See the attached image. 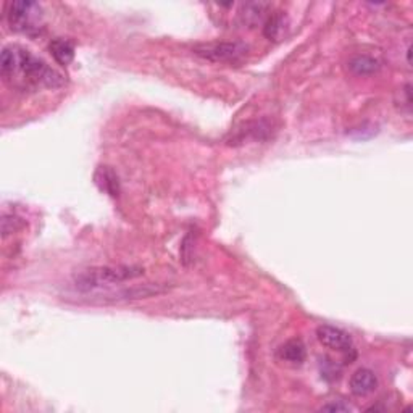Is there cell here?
<instances>
[{"label":"cell","instance_id":"cell-12","mask_svg":"<svg viewBox=\"0 0 413 413\" xmlns=\"http://www.w3.org/2000/svg\"><path fill=\"white\" fill-rule=\"evenodd\" d=\"M321 410H325V412H349L350 407L347 404H341V402H331V404H326L321 407Z\"/></svg>","mask_w":413,"mask_h":413},{"label":"cell","instance_id":"cell-1","mask_svg":"<svg viewBox=\"0 0 413 413\" xmlns=\"http://www.w3.org/2000/svg\"><path fill=\"white\" fill-rule=\"evenodd\" d=\"M0 73L5 81L19 89H57L65 84L63 74L17 44L3 47Z\"/></svg>","mask_w":413,"mask_h":413},{"label":"cell","instance_id":"cell-9","mask_svg":"<svg viewBox=\"0 0 413 413\" xmlns=\"http://www.w3.org/2000/svg\"><path fill=\"white\" fill-rule=\"evenodd\" d=\"M307 350L304 342L300 339H291L284 346L280 347V357L281 360L288 362L292 365H300L305 360Z\"/></svg>","mask_w":413,"mask_h":413},{"label":"cell","instance_id":"cell-8","mask_svg":"<svg viewBox=\"0 0 413 413\" xmlns=\"http://www.w3.org/2000/svg\"><path fill=\"white\" fill-rule=\"evenodd\" d=\"M381 65L376 58L369 57V55H355L349 60V70L357 76H370L380 72Z\"/></svg>","mask_w":413,"mask_h":413},{"label":"cell","instance_id":"cell-4","mask_svg":"<svg viewBox=\"0 0 413 413\" xmlns=\"http://www.w3.org/2000/svg\"><path fill=\"white\" fill-rule=\"evenodd\" d=\"M249 45L239 41L234 42H215L200 45L195 49V54L200 55L202 58L210 60L216 63H234L239 62L241 58L248 54Z\"/></svg>","mask_w":413,"mask_h":413},{"label":"cell","instance_id":"cell-2","mask_svg":"<svg viewBox=\"0 0 413 413\" xmlns=\"http://www.w3.org/2000/svg\"><path fill=\"white\" fill-rule=\"evenodd\" d=\"M144 275V268L134 265H105V266H92V268L83 270L81 273L74 275L73 286L74 289L88 294L108 289L115 284L124 283V281L139 278Z\"/></svg>","mask_w":413,"mask_h":413},{"label":"cell","instance_id":"cell-6","mask_svg":"<svg viewBox=\"0 0 413 413\" xmlns=\"http://www.w3.org/2000/svg\"><path fill=\"white\" fill-rule=\"evenodd\" d=\"M350 392L357 397H366L371 392L376 391L378 387V378L375 373L369 369H359L354 371L349 381Z\"/></svg>","mask_w":413,"mask_h":413},{"label":"cell","instance_id":"cell-3","mask_svg":"<svg viewBox=\"0 0 413 413\" xmlns=\"http://www.w3.org/2000/svg\"><path fill=\"white\" fill-rule=\"evenodd\" d=\"M7 19L10 28L15 33L36 36L41 33L42 8L36 2H12L8 5Z\"/></svg>","mask_w":413,"mask_h":413},{"label":"cell","instance_id":"cell-5","mask_svg":"<svg viewBox=\"0 0 413 413\" xmlns=\"http://www.w3.org/2000/svg\"><path fill=\"white\" fill-rule=\"evenodd\" d=\"M316 339L320 341V344H323L326 349L337 350V352H352L354 350V341L349 332L336 328L331 325H321L316 328Z\"/></svg>","mask_w":413,"mask_h":413},{"label":"cell","instance_id":"cell-10","mask_svg":"<svg viewBox=\"0 0 413 413\" xmlns=\"http://www.w3.org/2000/svg\"><path fill=\"white\" fill-rule=\"evenodd\" d=\"M95 183L99 184V188L110 195H118L120 193V183L118 176L115 175L113 170H110L108 166H100L95 173Z\"/></svg>","mask_w":413,"mask_h":413},{"label":"cell","instance_id":"cell-11","mask_svg":"<svg viewBox=\"0 0 413 413\" xmlns=\"http://www.w3.org/2000/svg\"><path fill=\"white\" fill-rule=\"evenodd\" d=\"M281 24H283V18H281L280 15H273V17H270L265 22V26H264L265 36L268 39L278 38V34L281 33Z\"/></svg>","mask_w":413,"mask_h":413},{"label":"cell","instance_id":"cell-7","mask_svg":"<svg viewBox=\"0 0 413 413\" xmlns=\"http://www.w3.org/2000/svg\"><path fill=\"white\" fill-rule=\"evenodd\" d=\"M49 49L55 62L62 65V67H68V65L73 62L74 44L72 41H68V39H63V38L54 39V41L50 42Z\"/></svg>","mask_w":413,"mask_h":413}]
</instances>
